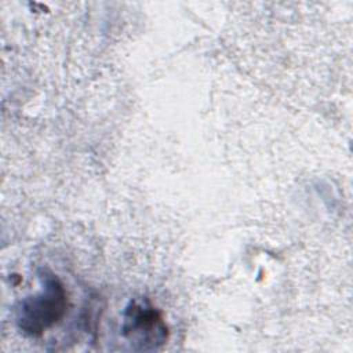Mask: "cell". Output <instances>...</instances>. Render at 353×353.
<instances>
[{
    "label": "cell",
    "instance_id": "1",
    "mask_svg": "<svg viewBox=\"0 0 353 353\" xmlns=\"http://www.w3.org/2000/svg\"><path fill=\"white\" fill-rule=\"evenodd\" d=\"M63 307V290L55 280H52L47 284L46 291L41 295L23 302L19 317L21 327L28 332L39 334L62 316Z\"/></svg>",
    "mask_w": 353,
    "mask_h": 353
},
{
    "label": "cell",
    "instance_id": "2",
    "mask_svg": "<svg viewBox=\"0 0 353 353\" xmlns=\"http://www.w3.org/2000/svg\"><path fill=\"white\" fill-rule=\"evenodd\" d=\"M125 332H132V335L143 334L145 332V341L149 338V335L156 341L157 332H163L164 327L161 325V321L156 317V313L152 309H143L141 306H137L132 309L131 317L125 320Z\"/></svg>",
    "mask_w": 353,
    "mask_h": 353
}]
</instances>
